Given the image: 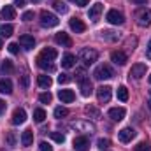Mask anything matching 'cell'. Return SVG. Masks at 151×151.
Segmentation results:
<instances>
[{
    "label": "cell",
    "instance_id": "1",
    "mask_svg": "<svg viewBox=\"0 0 151 151\" xmlns=\"http://www.w3.org/2000/svg\"><path fill=\"white\" fill-rule=\"evenodd\" d=\"M79 58H81V62H83L84 65H91V63L97 62L99 53H97L95 49H91V47H83V49L79 51Z\"/></svg>",
    "mask_w": 151,
    "mask_h": 151
},
{
    "label": "cell",
    "instance_id": "2",
    "mask_svg": "<svg viewBox=\"0 0 151 151\" xmlns=\"http://www.w3.org/2000/svg\"><path fill=\"white\" fill-rule=\"evenodd\" d=\"M58 23H60V19H58L53 12H49V11H42V12H40V25H42L44 28L58 27Z\"/></svg>",
    "mask_w": 151,
    "mask_h": 151
},
{
    "label": "cell",
    "instance_id": "3",
    "mask_svg": "<svg viewBox=\"0 0 151 151\" xmlns=\"http://www.w3.org/2000/svg\"><path fill=\"white\" fill-rule=\"evenodd\" d=\"M114 76V70L107 65V63H102V65H99L97 69H95V72H93V77L97 79V81H104V79H111Z\"/></svg>",
    "mask_w": 151,
    "mask_h": 151
},
{
    "label": "cell",
    "instance_id": "4",
    "mask_svg": "<svg viewBox=\"0 0 151 151\" xmlns=\"http://www.w3.org/2000/svg\"><path fill=\"white\" fill-rule=\"evenodd\" d=\"M111 95H113V88L111 86H100L97 88V99L100 104H107L111 100Z\"/></svg>",
    "mask_w": 151,
    "mask_h": 151
},
{
    "label": "cell",
    "instance_id": "5",
    "mask_svg": "<svg viewBox=\"0 0 151 151\" xmlns=\"http://www.w3.org/2000/svg\"><path fill=\"white\" fill-rule=\"evenodd\" d=\"M135 18H137V23H139L141 27L151 25V9H141Z\"/></svg>",
    "mask_w": 151,
    "mask_h": 151
},
{
    "label": "cell",
    "instance_id": "6",
    "mask_svg": "<svg viewBox=\"0 0 151 151\" xmlns=\"http://www.w3.org/2000/svg\"><path fill=\"white\" fill-rule=\"evenodd\" d=\"M77 83H79V90H81V95H83V97H90V95L93 93V86H91V83H90V77H83V79H79Z\"/></svg>",
    "mask_w": 151,
    "mask_h": 151
},
{
    "label": "cell",
    "instance_id": "7",
    "mask_svg": "<svg viewBox=\"0 0 151 151\" xmlns=\"http://www.w3.org/2000/svg\"><path fill=\"white\" fill-rule=\"evenodd\" d=\"M135 137V130L132 128V127H127V128H121L119 132H118V139L121 141V142H130L132 139Z\"/></svg>",
    "mask_w": 151,
    "mask_h": 151
},
{
    "label": "cell",
    "instance_id": "8",
    "mask_svg": "<svg viewBox=\"0 0 151 151\" xmlns=\"http://www.w3.org/2000/svg\"><path fill=\"white\" fill-rule=\"evenodd\" d=\"M72 146H74L76 151H88L90 150V141H88L86 135H79V137H76L74 139Z\"/></svg>",
    "mask_w": 151,
    "mask_h": 151
},
{
    "label": "cell",
    "instance_id": "9",
    "mask_svg": "<svg viewBox=\"0 0 151 151\" xmlns=\"http://www.w3.org/2000/svg\"><path fill=\"white\" fill-rule=\"evenodd\" d=\"M107 21H109L111 25H123V23H125V18H123V14H121L119 11L111 9V11L107 12Z\"/></svg>",
    "mask_w": 151,
    "mask_h": 151
},
{
    "label": "cell",
    "instance_id": "10",
    "mask_svg": "<svg viewBox=\"0 0 151 151\" xmlns=\"http://www.w3.org/2000/svg\"><path fill=\"white\" fill-rule=\"evenodd\" d=\"M128 74L134 79H141L142 76H146V63H135V65H132V69H130Z\"/></svg>",
    "mask_w": 151,
    "mask_h": 151
},
{
    "label": "cell",
    "instance_id": "11",
    "mask_svg": "<svg viewBox=\"0 0 151 151\" xmlns=\"http://www.w3.org/2000/svg\"><path fill=\"white\" fill-rule=\"evenodd\" d=\"M11 121H12V125H23V123L27 121V113H25V109H21V107L14 109Z\"/></svg>",
    "mask_w": 151,
    "mask_h": 151
},
{
    "label": "cell",
    "instance_id": "12",
    "mask_svg": "<svg viewBox=\"0 0 151 151\" xmlns=\"http://www.w3.org/2000/svg\"><path fill=\"white\" fill-rule=\"evenodd\" d=\"M102 11H104V5H102L100 2H97V4H93V5L90 7V11H88V18H90L91 21H97L99 16L102 14Z\"/></svg>",
    "mask_w": 151,
    "mask_h": 151
},
{
    "label": "cell",
    "instance_id": "13",
    "mask_svg": "<svg viewBox=\"0 0 151 151\" xmlns=\"http://www.w3.org/2000/svg\"><path fill=\"white\" fill-rule=\"evenodd\" d=\"M55 42L60 44V46H63V47H70L72 46V39L69 37V34H65V32H58L55 35Z\"/></svg>",
    "mask_w": 151,
    "mask_h": 151
},
{
    "label": "cell",
    "instance_id": "14",
    "mask_svg": "<svg viewBox=\"0 0 151 151\" xmlns=\"http://www.w3.org/2000/svg\"><path fill=\"white\" fill-rule=\"evenodd\" d=\"M69 27H70V30L76 32V34H83V32L86 30V25H84L79 18H72V19L69 21Z\"/></svg>",
    "mask_w": 151,
    "mask_h": 151
},
{
    "label": "cell",
    "instance_id": "15",
    "mask_svg": "<svg viewBox=\"0 0 151 151\" xmlns=\"http://www.w3.org/2000/svg\"><path fill=\"white\" fill-rule=\"evenodd\" d=\"M19 44L25 49H32L35 46V39H34V35H30V34H23V35H19Z\"/></svg>",
    "mask_w": 151,
    "mask_h": 151
},
{
    "label": "cell",
    "instance_id": "16",
    "mask_svg": "<svg viewBox=\"0 0 151 151\" xmlns=\"http://www.w3.org/2000/svg\"><path fill=\"white\" fill-rule=\"evenodd\" d=\"M58 99L62 100V102H65V104H70V102H74L76 95L72 90H60L58 91Z\"/></svg>",
    "mask_w": 151,
    "mask_h": 151
},
{
    "label": "cell",
    "instance_id": "17",
    "mask_svg": "<svg viewBox=\"0 0 151 151\" xmlns=\"http://www.w3.org/2000/svg\"><path fill=\"white\" fill-rule=\"evenodd\" d=\"M125 114H127V111L123 107H113V109H109V118L113 121H121L125 118Z\"/></svg>",
    "mask_w": 151,
    "mask_h": 151
},
{
    "label": "cell",
    "instance_id": "18",
    "mask_svg": "<svg viewBox=\"0 0 151 151\" xmlns=\"http://www.w3.org/2000/svg\"><path fill=\"white\" fill-rule=\"evenodd\" d=\"M127 55L123 53V51H113L111 53V62H114L116 65H125L127 63Z\"/></svg>",
    "mask_w": 151,
    "mask_h": 151
},
{
    "label": "cell",
    "instance_id": "19",
    "mask_svg": "<svg viewBox=\"0 0 151 151\" xmlns=\"http://www.w3.org/2000/svg\"><path fill=\"white\" fill-rule=\"evenodd\" d=\"M74 65H76V56L72 53H65L62 56V67L63 69H72Z\"/></svg>",
    "mask_w": 151,
    "mask_h": 151
},
{
    "label": "cell",
    "instance_id": "20",
    "mask_svg": "<svg viewBox=\"0 0 151 151\" xmlns=\"http://www.w3.org/2000/svg\"><path fill=\"white\" fill-rule=\"evenodd\" d=\"M40 58H44V60H47V62H53L56 56H58V53H56V49L55 47H44L42 49V53L39 55Z\"/></svg>",
    "mask_w": 151,
    "mask_h": 151
},
{
    "label": "cell",
    "instance_id": "21",
    "mask_svg": "<svg viewBox=\"0 0 151 151\" xmlns=\"http://www.w3.org/2000/svg\"><path fill=\"white\" fill-rule=\"evenodd\" d=\"M0 16L2 19H14L16 18V11L12 5H4V9L0 11Z\"/></svg>",
    "mask_w": 151,
    "mask_h": 151
},
{
    "label": "cell",
    "instance_id": "22",
    "mask_svg": "<svg viewBox=\"0 0 151 151\" xmlns=\"http://www.w3.org/2000/svg\"><path fill=\"white\" fill-rule=\"evenodd\" d=\"M14 72V65H12V62L11 60H4L2 62V65H0V74L4 76H9Z\"/></svg>",
    "mask_w": 151,
    "mask_h": 151
},
{
    "label": "cell",
    "instance_id": "23",
    "mask_svg": "<svg viewBox=\"0 0 151 151\" xmlns=\"http://www.w3.org/2000/svg\"><path fill=\"white\" fill-rule=\"evenodd\" d=\"M100 37L104 39V40H107V42H116V40L119 39V34L114 32V30H104Z\"/></svg>",
    "mask_w": 151,
    "mask_h": 151
},
{
    "label": "cell",
    "instance_id": "24",
    "mask_svg": "<svg viewBox=\"0 0 151 151\" xmlns=\"http://www.w3.org/2000/svg\"><path fill=\"white\" fill-rule=\"evenodd\" d=\"M32 142H34V132L32 130H25L21 134V144L23 146H32Z\"/></svg>",
    "mask_w": 151,
    "mask_h": 151
},
{
    "label": "cell",
    "instance_id": "25",
    "mask_svg": "<svg viewBox=\"0 0 151 151\" xmlns=\"http://www.w3.org/2000/svg\"><path fill=\"white\" fill-rule=\"evenodd\" d=\"M0 93H5V95L12 93V83L9 79H0Z\"/></svg>",
    "mask_w": 151,
    "mask_h": 151
},
{
    "label": "cell",
    "instance_id": "26",
    "mask_svg": "<svg viewBox=\"0 0 151 151\" xmlns=\"http://www.w3.org/2000/svg\"><path fill=\"white\" fill-rule=\"evenodd\" d=\"M37 84L40 86V88H49V86L53 84V79H51L49 76L42 74V76H39L37 77Z\"/></svg>",
    "mask_w": 151,
    "mask_h": 151
},
{
    "label": "cell",
    "instance_id": "27",
    "mask_svg": "<svg viewBox=\"0 0 151 151\" xmlns=\"http://www.w3.org/2000/svg\"><path fill=\"white\" fill-rule=\"evenodd\" d=\"M37 65L42 69V70H49V72H53L55 70V65L51 63V62H47V60H44V58H37Z\"/></svg>",
    "mask_w": 151,
    "mask_h": 151
},
{
    "label": "cell",
    "instance_id": "28",
    "mask_svg": "<svg viewBox=\"0 0 151 151\" xmlns=\"http://www.w3.org/2000/svg\"><path fill=\"white\" fill-rule=\"evenodd\" d=\"M12 32H14V27H12V25H9V23H7V25L4 23V25L0 27V37H11V35H12Z\"/></svg>",
    "mask_w": 151,
    "mask_h": 151
},
{
    "label": "cell",
    "instance_id": "29",
    "mask_svg": "<svg viewBox=\"0 0 151 151\" xmlns=\"http://www.w3.org/2000/svg\"><path fill=\"white\" fill-rule=\"evenodd\" d=\"M84 113L88 114V116H91L93 119H99V118H100V111H99L97 107H93V106H86V107H84Z\"/></svg>",
    "mask_w": 151,
    "mask_h": 151
},
{
    "label": "cell",
    "instance_id": "30",
    "mask_svg": "<svg viewBox=\"0 0 151 151\" xmlns=\"http://www.w3.org/2000/svg\"><path fill=\"white\" fill-rule=\"evenodd\" d=\"M118 99L121 102H127L128 100V90H127V86H119L118 88Z\"/></svg>",
    "mask_w": 151,
    "mask_h": 151
},
{
    "label": "cell",
    "instance_id": "31",
    "mask_svg": "<svg viewBox=\"0 0 151 151\" xmlns=\"http://www.w3.org/2000/svg\"><path fill=\"white\" fill-rule=\"evenodd\" d=\"M34 119H35L37 123H42V121L46 119V111H44V109H40V107L35 109V111H34Z\"/></svg>",
    "mask_w": 151,
    "mask_h": 151
},
{
    "label": "cell",
    "instance_id": "32",
    "mask_svg": "<svg viewBox=\"0 0 151 151\" xmlns=\"http://www.w3.org/2000/svg\"><path fill=\"white\" fill-rule=\"evenodd\" d=\"M65 116H69V109L67 107H56L55 109V118H58V119H62V118H65Z\"/></svg>",
    "mask_w": 151,
    "mask_h": 151
},
{
    "label": "cell",
    "instance_id": "33",
    "mask_svg": "<svg viewBox=\"0 0 151 151\" xmlns=\"http://www.w3.org/2000/svg\"><path fill=\"white\" fill-rule=\"evenodd\" d=\"M53 7L58 11V12H62V14H65L67 11H69V7L63 4V2H60V0H55V4H53Z\"/></svg>",
    "mask_w": 151,
    "mask_h": 151
},
{
    "label": "cell",
    "instance_id": "34",
    "mask_svg": "<svg viewBox=\"0 0 151 151\" xmlns=\"http://www.w3.org/2000/svg\"><path fill=\"white\" fill-rule=\"evenodd\" d=\"M49 135H51V139H53L55 142H60V144H62V142H65V135H63L62 132H51Z\"/></svg>",
    "mask_w": 151,
    "mask_h": 151
},
{
    "label": "cell",
    "instance_id": "35",
    "mask_svg": "<svg viewBox=\"0 0 151 151\" xmlns=\"http://www.w3.org/2000/svg\"><path fill=\"white\" fill-rule=\"evenodd\" d=\"M39 100H40L42 104H49V102L53 100V95H51L49 91H44V93H40V95H39Z\"/></svg>",
    "mask_w": 151,
    "mask_h": 151
},
{
    "label": "cell",
    "instance_id": "36",
    "mask_svg": "<svg viewBox=\"0 0 151 151\" xmlns=\"http://www.w3.org/2000/svg\"><path fill=\"white\" fill-rule=\"evenodd\" d=\"M5 141H7V144H9L11 148H14V146H16V134H14V132H7Z\"/></svg>",
    "mask_w": 151,
    "mask_h": 151
},
{
    "label": "cell",
    "instance_id": "37",
    "mask_svg": "<svg viewBox=\"0 0 151 151\" xmlns=\"http://www.w3.org/2000/svg\"><path fill=\"white\" fill-rule=\"evenodd\" d=\"M134 150H135V151H151V146H150V142H148V141H142V142H139Z\"/></svg>",
    "mask_w": 151,
    "mask_h": 151
},
{
    "label": "cell",
    "instance_id": "38",
    "mask_svg": "<svg viewBox=\"0 0 151 151\" xmlns=\"http://www.w3.org/2000/svg\"><path fill=\"white\" fill-rule=\"evenodd\" d=\"M70 81H72V77L69 74H60L58 76V83H60V84H67V83H70Z\"/></svg>",
    "mask_w": 151,
    "mask_h": 151
},
{
    "label": "cell",
    "instance_id": "39",
    "mask_svg": "<svg viewBox=\"0 0 151 151\" xmlns=\"http://www.w3.org/2000/svg\"><path fill=\"white\" fill-rule=\"evenodd\" d=\"M109 144H111V141H109V139H99V141H97V146H99L100 150H106Z\"/></svg>",
    "mask_w": 151,
    "mask_h": 151
},
{
    "label": "cell",
    "instance_id": "40",
    "mask_svg": "<svg viewBox=\"0 0 151 151\" xmlns=\"http://www.w3.org/2000/svg\"><path fill=\"white\" fill-rule=\"evenodd\" d=\"M34 16H35V14H34V11H27V12H23L21 19H23V21H32V19H34Z\"/></svg>",
    "mask_w": 151,
    "mask_h": 151
},
{
    "label": "cell",
    "instance_id": "41",
    "mask_svg": "<svg viewBox=\"0 0 151 151\" xmlns=\"http://www.w3.org/2000/svg\"><path fill=\"white\" fill-rule=\"evenodd\" d=\"M19 83H21V86H23V88H28V83H30V76L25 72V74L21 76V81H19Z\"/></svg>",
    "mask_w": 151,
    "mask_h": 151
},
{
    "label": "cell",
    "instance_id": "42",
    "mask_svg": "<svg viewBox=\"0 0 151 151\" xmlns=\"http://www.w3.org/2000/svg\"><path fill=\"white\" fill-rule=\"evenodd\" d=\"M7 49H9L12 55H18V53H19V47H18V44H16V42H11V44L7 46Z\"/></svg>",
    "mask_w": 151,
    "mask_h": 151
},
{
    "label": "cell",
    "instance_id": "43",
    "mask_svg": "<svg viewBox=\"0 0 151 151\" xmlns=\"http://www.w3.org/2000/svg\"><path fill=\"white\" fill-rule=\"evenodd\" d=\"M39 150H40V151H53V146H51V144H47V142H44V141H42V142H40V144H39Z\"/></svg>",
    "mask_w": 151,
    "mask_h": 151
},
{
    "label": "cell",
    "instance_id": "44",
    "mask_svg": "<svg viewBox=\"0 0 151 151\" xmlns=\"http://www.w3.org/2000/svg\"><path fill=\"white\" fill-rule=\"evenodd\" d=\"M83 77H86V70H84V69H77V70H76V79L79 81V79H83Z\"/></svg>",
    "mask_w": 151,
    "mask_h": 151
},
{
    "label": "cell",
    "instance_id": "45",
    "mask_svg": "<svg viewBox=\"0 0 151 151\" xmlns=\"http://www.w3.org/2000/svg\"><path fill=\"white\" fill-rule=\"evenodd\" d=\"M76 2V5L77 7H84V5H88L90 4V0H74Z\"/></svg>",
    "mask_w": 151,
    "mask_h": 151
},
{
    "label": "cell",
    "instance_id": "46",
    "mask_svg": "<svg viewBox=\"0 0 151 151\" xmlns=\"http://www.w3.org/2000/svg\"><path fill=\"white\" fill-rule=\"evenodd\" d=\"M146 56H148V60H151V39L148 42V47H146Z\"/></svg>",
    "mask_w": 151,
    "mask_h": 151
},
{
    "label": "cell",
    "instance_id": "47",
    "mask_svg": "<svg viewBox=\"0 0 151 151\" xmlns=\"http://www.w3.org/2000/svg\"><path fill=\"white\" fill-rule=\"evenodd\" d=\"M25 2H27V0H14V5H18V7H23V5H25Z\"/></svg>",
    "mask_w": 151,
    "mask_h": 151
},
{
    "label": "cell",
    "instance_id": "48",
    "mask_svg": "<svg viewBox=\"0 0 151 151\" xmlns=\"http://www.w3.org/2000/svg\"><path fill=\"white\" fill-rule=\"evenodd\" d=\"M4 111H5V102H4V100L0 99V114L4 113Z\"/></svg>",
    "mask_w": 151,
    "mask_h": 151
},
{
    "label": "cell",
    "instance_id": "49",
    "mask_svg": "<svg viewBox=\"0 0 151 151\" xmlns=\"http://www.w3.org/2000/svg\"><path fill=\"white\" fill-rule=\"evenodd\" d=\"M134 4H137V5H142V4H148V0H132Z\"/></svg>",
    "mask_w": 151,
    "mask_h": 151
},
{
    "label": "cell",
    "instance_id": "50",
    "mask_svg": "<svg viewBox=\"0 0 151 151\" xmlns=\"http://www.w3.org/2000/svg\"><path fill=\"white\" fill-rule=\"evenodd\" d=\"M2 47H4V44H2V37H0V49H2Z\"/></svg>",
    "mask_w": 151,
    "mask_h": 151
},
{
    "label": "cell",
    "instance_id": "51",
    "mask_svg": "<svg viewBox=\"0 0 151 151\" xmlns=\"http://www.w3.org/2000/svg\"><path fill=\"white\" fill-rule=\"evenodd\" d=\"M148 106H150V109H151V99H150V100H148Z\"/></svg>",
    "mask_w": 151,
    "mask_h": 151
},
{
    "label": "cell",
    "instance_id": "52",
    "mask_svg": "<svg viewBox=\"0 0 151 151\" xmlns=\"http://www.w3.org/2000/svg\"><path fill=\"white\" fill-rule=\"evenodd\" d=\"M148 79H150V83H151V74H150V77H148Z\"/></svg>",
    "mask_w": 151,
    "mask_h": 151
},
{
    "label": "cell",
    "instance_id": "53",
    "mask_svg": "<svg viewBox=\"0 0 151 151\" xmlns=\"http://www.w3.org/2000/svg\"><path fill=\"white\" fill-rule=\"evenodd\" d=\"M35 2H37V0H35Z\"/></svg>",
    "mask_w": 151,
    "mask_h": 151
}]
</instances>
